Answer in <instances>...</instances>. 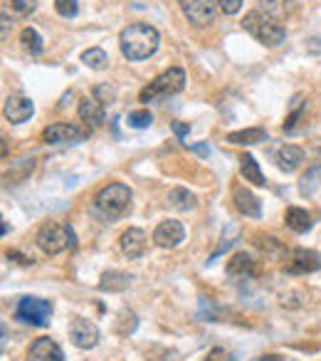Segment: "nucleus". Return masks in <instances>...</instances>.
I'll list each match as a JSON object with an SVG mask.
<instances>
[{
    "label": "nucleus",
    "instance_id": "14",
    "mask_svg": "<svg viewBox=\"0 0 321 361\" xmlns=\"http://www.w3.org/2000/svg\"><path fill=\"white\" fill-rule=\"evenodd\" d=\"M77 112H79V119L87 124V129H99V126L104 124V119H107L104 105L97 97H84L82 102H79V107H77Z\"/></svg>",
    "mask_w": 321,
    "mask_h": 361
},
{
    "label": "nucleus",
    "instance_id": "2",
    "mask_svg": "<svg viewBox=\"0 0 321 361\" xmlns=\"http://www.w3.org/2000/svg\"><path fill=\"white\" fill-rule=\"evenodd\" d=\"M242 28H245L257 43L265 45V47H277V45L284 43V35H287L282 22L265 10L247 13L245 20H242Z\"/></svg>",
    "mask_w": 321,
    "mask_h": 361
},
{
    "label": "nucleus",
    "instance_id": "4",
    "mask_svg": "<svg viewBox=\"0 0 321 361\" xmlns=\"http://www.w3.org/2000/svg\"><path fill=\"white\" fill-rule=\"evenodd\" d=\"M38 245L45 255H60L67 247H75V230L70 225L47 223L38 230Z\"/></svg>",
    "mask_w": 321,
    "mask_h": 361
},
{
    "label": "nucleus",
    "instance_id": "12",
    "mask_svg": "<svg viewBox=\"0 0 321 361\" xmlns=\"http://www.w3.org/2000/svg\"><path fill=\"white\" fill-rule=\"evenodd\" d=\"M183 238H185V230L178 220H164V223L153 230V243H156L158 247H175L183 243Z\"/></svg>",
    "mask_w": 321,
    "mask_h": 361
},
{
    "label": "nucleus",
    "instance_id": "6",
    "mask_svg": "<svg viewBox=\"0 0 321 361\" xmlns=\"http://www.w3.org/2000/svg\"><path fill=\"white\" fill-rule=\"evenodd\" d=\"M52 312H55L52 302L40 300V297H22L15 307V317L25 324H33V327H47Z\"/></svg>",
    "mask_w": 321,
    "mask_h": 361
},
{
    "label": "nucleus",
    "instance_id": "25",
    "mask_svg": "<svg viewBox=\"0 0 321 361\" xmlns=\"http://www.w3.org/2000/svg\"><path fill=\"white\" fill-rule=\"evenodd\" d=\"M319 183H321V166H314V169H309L304 176H302L299 193H302V196H311V193L319 188Z\"/></svg>",
    "mask_w": 321,
    "mask_h": 361
},
{
    "label": "nucleus",
    "instance_id": "28",
    "mask_svg": "<svg viewBox=\"0 0 321 361\" xmlns=\"http://www.w3.org/2000/svg\"><path fill=\"white\" fill-rule=\"evenodd\" d=\"M153 121L151 112L148 109H139V112H131L129 114V126L131 129H148Z\"/></svg>",
    "mask_w": 321,
    "mask_h": 361
},
{
    "label": "nucleus",
    "instance_id": "9",
    "mask_svg": "<svg viewBox=\"0 0 321 361\" xmlns=\"http://www.w3.org/2000/svg\"><path fill=\"white\" fill-rule=\"evenodd\" d=\"M92 129H82V126L70 124V121H60V124L47 126L42 132V141L45 144H77L82 139L89 137Z\"/></svg>",
    "mask_w": 321,
    "mask_h": 361
},
{
    "label": "nucleus",
    "instance_id": "19",
    "mask_svg": "<svg viewBox=\"0 0 321 361\" xmlns=\"http://www.w3.org/2000/svg\"><path fill=\"white\" fill-rule=\"evenodd\" d=\"M267 139V132L255 126V129H242V132H233L228 134V141L235 144V146H252V144H260Z\"/></svg>",
    "mask_w": 321,
    "mask_h": 361
},
{
    "label": "nucleus",
    "instance_id": "20",
    "mask_svg": "<svg viewBox=\"0 0 321 361\" xmlns=\"http://www.w3.org/2000/svg\"><path fill=\"white\" fill-rule=\"evenodd\" d=\"M284 220H287V225L294 230V233H306V230H311V225H314V220H311V215L306 213L304 208H287V215H284Z\"/></svg>",
    "mask_w": 321,
    "mask_h": 361
},
{
    "label": "nucleus",
    "instance_id": "37",
    "mask_svg": "<svg viewBox=\"0 0 321 361\" xmlns=\"http://www.w3.org/2000/svg\"><path fill=\"white\" fill-rule=\"evenodd\" d=\"M72 99H75V94H72V92H67L65 97H62V102H60V109H65V107H67V102H72Z\"/></svg>",
    "mask_w": 321,
    "mask_h": 361
},
{
    "label": "nucleus",
    "instance_id": "3",
    "mask_svg": "<svg viewBox=\"0 0 321 361\" xmlns=\"http://www.w3.org/2000/svg\"><path fill=\"white\" fill-rule=\"evenodd\" d=\"M131 208V188L124 183H109L107 188L97 193L94 198V213L104 220H116L126 215Z\"/></svg>",
    "mask_w": 321,
    "mask_h": 361
},
{
    "label": "nucleus",
    "instance_id": "36",
    "mask_svg": "<svg viewBox=\"0 0 321 361\" xmlns=\"http://www.w3.org/2000/svg\"><path fill=\"white\" fill-rule=\"evenodd\" d=\"M191 151L201 153V156H208V153H210V148H208L205 144H201V146H191Z\"/></svg>",
    "mask_w": 321,
    "mask_h": 361
},
{
    "label": "nucleus",
    "instance_id": "10",
    "mask_svg": "<svg viewBox=\"0 0 321 361\" xmlns=\"http://www.w3.org/2000/svg\"><path fill=\"white\" fill-rule=\"evenodd\" d=\"M70 339H72V344L79 346V349H92V346H97V341H99L97 324L89 322V319H84V317H72Z\"/></svg>",
    "mask_w": 321,
    "mask_h": 361
},
{
    "label": "nucleus",
    "instance_id": "34",
    "mask_svg": "<svg viewBox=\"0 0 321 361\" xmlns=\"http://www.w3.org/2000/svg\"><path fill=\"white\" fill-rule=\"evenodd\" d=\"M6 3H8L10 8H15L17 13H28V10H30V6L25 3V0H6Z\"/></svg>",
    "mask_w": 321,
    "mask_h": 361
},
{
    "label": "nucleus",
    "instance_id": "7",
    "mask_svg": "<svg viewBox=\"0 0 321 361\" xmlns=\"http://www.w3.org/2000/svg\"><path fill=\"white\" fill-rule=\"evenodd\" d=\"M321 270V255L314 250H306V247H294L287 252L284 257V272L289 275H306Z\"/></svg>",
    "mask_w": 321,
    "mask_h": 361
},
{
    "label": "nucleus",
    "instance_id": "1",
    "mask_svg": "<svg viewBox=\"0 0 321 361\" xmlns=\"http://www.w3.org/2000/svg\"><path fill=\"white\" fill-rule=\"evenodd\" d=\"M158 30L148 22H131L129 28L121 30L119 35V47L121 55L131 62L146 60L158 49Z\"/></svg>",
    "mask_w": 321,
    "mask_h": 361
},
{
    "label": "nucleus",
    "instance_id": "8",
    "mask_svg": "<svg viewBox=\"0 0 321 361\" xmlns=\"http://www.w3.org/2000/svg\"><path fill=\"white\" fill-rule=\"evenodd\" d=\"M178 6L188 22L196 28H205L208 22L215 20V13H218V6L212 0H178Z\"/></svg>",
    "mask_w": 321,
    "mask_h": 361
},
{
    "label": "nucleus",
    "instance_id": "32",
    "mask_svg": "<svg viewBox=\"0 0 321 361\" xmlns=\"http://www.w3.org/2000/svg\"><path fill=\"white\" fill-rule=\"evenodd\" d=\"M94 97H104V105H107V102H111V99H114V89L111 87H107V84H102V87H97L94 89Z\"/></svg>",
    "mask_w": 321,
    "mask_h": 361
},
{
    "label": "nucleus",
    "instance_id": "21",
    "mask_svg": "<svg viewBox=\"0 0 321 361\" xmlns=\"http://www.w3.org/2000/svg\"><path fill=\"white\" fill-rule=\"evenodd\" d=\"M240 171H242V176H245L250 183H255V186H265L267 183L265 176H262V171H260V166H257V159L255 156H250V153L240 156Z\"/></svg>",
    "mask_w": 321,
    "mask_h": 361
},
{
    "label": "nucleus",
    "instance_id": "16",
    "mask_svg": "<svg viewBox=\"0 0 321 361\" xmlns=\"http://www.w3.org/2000/svg\"><path fill=\"white\" fill-rule=\"evenodd\" d=\"M30 359L33 361H65V354H62L60 344L52 339H47V337H42V339H35V344L30 346Z\"/></svg>",
    "mask_w": 321,
    "mask_h": 361
},
{
    "label": "nucleus",
    "instance_id": "17",
    "mask_svg": "<svg viewBox=\"0 0 321 361\" xmlns=\"http://www.w3.org/2000/svg\"><path fill=\"white\" fill-rule=\"evenodd\" d=\"M277 166L282 171H287V174H292V171H297L302 166V161H304V151H302L299 146H292V144H287V146H282L277 151Z\"/></svg>",
    "mask_w": 321,
    "mask_h": 361
},
{
    "label": "nucleus",
    "instance_id": "5",
    "mask_svg": "<svg viewBox=\"0 0 321 361\" xmlns=\"http://www.w3.org/2000/svg\"><path fill=\"white\" fill-rule=\"evenodd\" d=\"M183 87H185V72L180 70V67H171L169 72L158 75L148 87H143L141 94H139V99H141L143 105H148V102H153V99L178 94Z\"/></svg>",
    "mask_w": 321,
    "mask_h": 361
},
{
    "label": "nucleus",
    "instance_id": "27",
    "mask_svg": "<svg viewBox=\"0 0 321 361\" xmlns=\"http://www.w3.org/2000/svg\"><path fill=\"white\" fill-rule=\"evenodd\" d=\"M20 40H22V47L28 49V52H33V55H40V52H42V38H40L35 28L22 30Z\"/></svg>",
    "mask_w": 321,
    "mask_h": 361
},
{
    "label": "nucleus",
    "instance_id": "30",
    "mask_svg": "<svg viewBox=\"0 0 321 361\" xmlns=\"http://www.w3.org/2000/svg\"><path fill=\"white\" fill-rule=\"evenodd\" d=\"M55 8L62 17H75L79 6H77V0H55Z\"/></svg>",
    "mask_w": 321,
    "mask_h": 361
},
{
    "label": "nucleus",
    "instance_id": "26",
    "mask_svg": "<svg viewBox=\"0 0 321 361\" xmlns=\"http://www.w3.org/2000/svg\"><path fill=\"white\" fill-rule=\"evenodd\" d=\"M82 62L89 67V70H104L107 62H109V57H107V52H104L102 47H92L82 55Z\"/></svg>",
    "mask_w": 321,
    "mask_h": 361
},
{
    "label": "nucleus",
    "instance_id": "35",
    "mask_svg": "<svg viewBox=\"0 0 321 361\" xmlns=\"http://www.w3.org/2000/svg\"><path fill=\"white\" fill-rule=\"evenodd\" d=\"M260 361H294V359H289V356H279V354H269V356H262Z\"/></svg>",
    "mask_w": 321,
    "mask_h": 361
},
{
    "label": "nucleus",
    "instance_id": "23",
    "mask_svg": "<svg viewBox=\"0 0 321 361\" xmlns=\"http://www.w3.org/2000/svg\"><path fill=\"white\" fill-rule=\"evenodd\" d=\"M169 206L185 213V210L196 208V196H193L191 191H185V188H173V191L169 193Z\"/></svg>",
    "mask_w": 321,
    "mask_h": 361
},
{
    "label": "nucleus",
    "instance_id": "13",
    "mask_svg": "<svg viewBox=\"0 0 321 361\" xmlns=\"http://www.w3.org/2000/svg\"><path fill=\"white\" fill-rule=\"evenodd\" d=\"M233 203L237 213L247 215V218H260L262 215V203L255 193H250L245 186H235L233 188Z\"/></svg>",
    "mask_w": 321,
    "mask_h": 361
},
{
    "label": "nucleus",
    "instance_id": "31",
    "mask_svg": "<svg viewBox=\"0 0 321 361\" xmlns=\"http://www.w3.org/2000/svg\"><path fill=\"white\" fill-rule=\"evenodd\" d=\"M218 8L225 15H235V13L242 8V0H218Z\"/></svg>",
    "mask_w": 321,
    "mask_h": 361
},
{
    "label": "nucleus",
    "instance_id": "33",
    "mask_svg": "<svg viewBox=\"0 0 321 361\" xmlns=\"http://www.w3.org/2000/svg\"><path fill=\"white\" fill-rule=\"evenodd\" d=\"M171 126H173V132L178 139H185L188 134H191V124H185V121H173Z\"/></svg>",
    "mask_w": 321,
    "mask_h": 361
},
{
    "label": "nucleus",
    "instance_id": "18",
    "mask_svg": "<svg viewBox=\"0 0 321 361\" xmlns=\"http://www.w3.org/2000/svg\"><path fill=\"white\" fill-rule=\"evenodd\" d=\"M129 285H131V275L119 272V270H111V272L102 275L99 290H104V292H124Z\"/></svg>",
    "mask_w": 321,
    "mask_h": 361
},
{
    "label": "nucleus",
    "instance_id": "29",
    "mask_svg": "<svg viewBox=\"0 0 321 361\" xmlns=\"http://www.w3.org/2000/svg\"><path fill=\"white\" fill-rule=\"evenodd\" d=\"M302 97L297 94L294 97V102H292V114L287 116V121H284V132H294V126H297V121H299V116H302Z\"/></svg>",
    "mask_w": 321,
    "mask_h": 361
},
{
    "label": "nucleus",
    "instance_id": "24",
    "mask_svg": "<svg viewBox=\"0 0 321 361\" xmlns=\"http://www.w3.org/2000/svg\"><path fill=\"white\" fill-rule=\"evenodd\" d=\"M294 8V0H260V10L269 13L272 17H284Z\"/></svg>",
    "mask_w": 321,
    "mask_h": 361
},
{
    "label": "nucleus",
    "instance_id": "11",
    "mask_svg": "<svg viewBox=\"0 0 321 361\" xmlns=\"http://www.w3.org/2000/svg\"><path fill=\"white\" fill-rule=\"evenodd\" d=\"M35 112V105L30 97H22V94H10L6 99V107H3V114L10 124H22V121H28Z\"/></svg>",
    "mask_w": 321,
    "mask_h": 361
},
{
    "label": "nucleus",
    "instance_id": "22",
    "mask_svg": "<svg viewBox=\"0 0 321 361\" xmlns=\"http://www.w3.org/2000/svg\"><path fill=\"white\" fill-rule=\"evenodd\" d=\"M228 272L233 275V277H247V275L255 272V260H252L250 255H245V252H237V255L230 260Z\"/></svg>",
    "mask_w": 321,
    "mask_h": 361
},
{
    "label": "nucleus",
    "instance_id": "15",
    "mask_svg": "<svg viewBox=\"0 0 321 361\" xmlns=\"http://www.w3.org/2000/svg\"><path fill=\"white\" fill-rule=\"evenodd\" d=\"M119 245H121V252H124L129 260H136V257H141L143 252H146V233H143L141 228H129L124 236H121Z\"/></svg>",
    "mask_w": 321,
    "mask_h": 361
}]
</instances>
